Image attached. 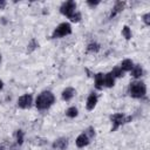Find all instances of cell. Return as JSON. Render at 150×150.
Listing matches in <instances>:
<instances>
[{
  "mask_svg": "<svg viewBox=\"0 0 150 150\" xmlns=\"http://www.w3.org/2000/svg\"><path fill=\"white\" fill-rule=\"evenodd\" d=\"M125 5H127L125 1H116L115 5H114V7H112V9H111V12H110L109 19H112V18H115L116 15H118V14L124 9Z\"/></svg>",
  "mask_w": 150,
  "mask_h": 150,
  "instance_id": "9",
  "label": "cell"
},
{
  "mask_svg": "<svg viewBox=\"0 0 150 150\" xmlns=\"http://www.w3.org/2000/svg\"><path fill=\"white\" fill-rule=\"evenodd\" d=\"M18 108L20 109H29L33 105V95L32 94H23L18 98Z\"/></svg>",
  "mask_w": 150,
  "mask_h": 150,
  "instance_id": "6",
  "label": "cell"
},
{
  "mask_svg": "<svg viewBox=\"0 0 150 150\" xmlns=\"http://www.w3.org/2000/svg\"><path fill=\"white\" fill-rule=\"evenodd\" d=\"M84 132L87 134V136H88L90 139H93V138L95 137V129H94V127H88V128L84 130Z\"/></svg>",
  "mask_w": 150,
  "mask_h": 150,
  "instance_id": "23",
  "label": "cell"
},
{
  "mask_svg": "<svg viewBox=\"0 0 150 150\" xmlns=\"http://www.w3.org/2000/svg\"><path fill=\"white\" fill-rule=\"evenodd\" d=\"M130 75L135 79V80H138L141 79L143 75H144V69L141 64H134L132 69L130 70Z\"/></svg>",
  "mask_w": 150,
  "mask_h": 150,
  "instance_id": "13",
  "label": "cell"
},
{
  "mask_svg": "<svg viewBox=\"0 0 150 150\" xmlns=\"http://www.w3.org/2000/svg\"><path fill=\"white\" fill-rule=\"evenodd\" d=\"M97 101H98V96H97V94L96 93H90L89 95H88V97H87V101H86V108H87V110H94V108L96 107V104H97Z\"/></svg>",
  "mask_w": 150,
  "mask_h": 150,
  "instance_id": "8",
  "label": "cell"
},
{
  "mask_svg": "<svg viewBox=\"0 0 150 150\" xmlns=\"http://www.w3.org/2000/svg\"><path fill=\"white\" fill-rule=\"evenodd\" d=\"M76 12V2L73 0H68L62 2V5L60 6V13L62 15H64L66 18H70L74 13Z\"/></svg>",
  "mask_w": 150,
  "mask_h": 150,
  "instance_id": "5",
  "label": "cell"
},
{
  "mask_svg": "<svg viewBox=\"0 0 150 150\" xmlns=\"http://www.w3.org/2000/svg\"><path fill=\"white\" fill-rule=\"evenodd\" d=\"M90 142H91V139L87 136V134H86L84 131L81 132V134L76 137V139H75V144H76L77 148H84V146L89 145Z\"/></svg>",
  "mask_w": 150,
  "mask_h": 150,
  "instance_id": "7",
  "label": "cell"
},
{
  "mask_svg": "<svg viewBox=\"0 0 150 150\" xmlns=\"http://www.w3.org/2000/svg\"><path fill=\"white\" fill-rule=\"evenodd\" d=\"M128 94L132 98H142L146 95V84L141 80H135L129 83Z\"/></svg>",
  "mask_w": 150,
  "mask_h": 150,
  "instance_id": "2",
  "label": "cell"
},
{
  "mask_svg": "<svg viewBox=\"0 0 150 150\" xmlns=\"http://www.w3.org/2000/svg\"><path fill=\"white\" fill-rule=\"evenodd\" d=\"M75 94H76V90H75L73 87H67V88H64V89L62 90L61 97H62L63 101L68 102V101H70V100L75 96Z\"/></svg>",
  "mask_w": 150,
  "mask_h": 150,
  "instance_id": "12",
  "label": "cell"
},
{
  "mask_svg": "<svg viewBox=\"0 0 150 150\" xmlns=\"http://www.w3.org/2000/svg\"><path fill=\"white\" fill-rule=\"evenodd\" d=\"M101 49V46L97 43V42H90L88 46H87V53H97L98 50Z\"/></svg>",
  "mask_w": 150,
  "mask_h": 150,
  "instance_id": "16",
  "label": "cell"
},
{
  "mask_svg": "<svg viewBox=\"0 0 150 150\" xmlns=\"http://www.w3.org/2000/svg\"><path fill=\"white\" fill-rule=\"evenodd\" d=\"M111 74L114 75L115 79H120V77H123V76H124V71H123L120 67H115V68L111 70Z\"/></svg>",
  "mask_w": 150,
  "mask_h": 150,
  "instance_id": "21",
  "label": "cell"
},
{
  "mask_svg": "<svg viewBox=\"0 0 150 150\" xmlns=\"http://www.w3.org/2000/svg\"><path fill=\"white\" fill-rule=\"evenodd\" d=\"M68 144H69V142H68L67 137H60V138H57V139H55L53 142L52 146L54 149H57V150H66Z\"/></svg>",
  "mask_w": 150,
  "mask_h": 150,
  "instance_id": "10",
  "label": "cell"
},
{
  "mask_svg": "<svg viewBox=\"0 0 150 150\" xmlns=\"http://www.w3.org/2000/svg\"><path fill=\"white\" fill-rule=\"evenodd\" d=\"M55 103V95L50 90H43L35 98V107L38 110H47Z\"/></svg>",
  "mask_w": 150,
  "mask_h": 150,
  "instance_id": "1",
  "label": "cell"
},
{
  "mask_svg": "<svg viewBox=\"0 0 150 150\" xmlns=\"http://www.w3.org/2000/svg\"><path fill=\"white\" fill-rule=\"evenodd\" d=\"M6 144H7V142L0 143V150H6Z\"/></svg>",
  "mask_w": 150,
  "mask_h": 150,
  "instance_id": "27",
  "label": "cell"
},
{
  "mask_svg": "<svg viewBox=\"0 0 150 150\" xmlns=\"http://www.w3.org/2000/svg\"><path fill=\"white\" fill-rule=\"evenodd\" d=\"M1 59H2V57H1V54H0V62H1Z\"/></svg>",
  "mask_w": 150,
  "mask_h": 150,
  "instance_id": "29",
  "label": "cell"
},
{
  "mask_svg": "<svg viewBox=\"0 0 150 150\" xmlns=\"http://www.w3.org/2000/svg\"><path fill=\"white\" fill-rule=\"evenodd\" d=\"M81 19H82V15H81V13H80L79 11H76V12L69 18V20H70L71 22H75V23H76V22H80Z\"/></svg>",
  "mask_w": 150,
  "mask_h": 150,
  "instance_id": "22",
  "label": "cell"
},
{
  "mask_svg": "<svg viewBox=\"0 0 150 150\" xmlns=\"http://www.w3.org/2000/svg\"><path fill=\"white\" fill-rule=\"evenodd\" d=\"M98 4H100V1H98V0H96V1H91V0H88V1H87V5H88L89 7H91V8L96 7Z\"/></svg>",
  "mask_w": 150,
  "mask_h": 150,
  "instance_id": "25",
  "label": "cell"
},
{
  "mask_svg": "<svg viewBox=\"0 0 150 150\" xmlns=\"http://www.w3.org/2000/svg\"><path fill=\"white\" fill-rule=\"evenodd\" d=\"M23 137H25L23 130L18 129V130L15 131V141H16V144H18V145H22V143H23Z\"/></svg>",
  "mask_w": 150,
  "mask_h": 150,
  "instance_id": "19",
  "label": "cell"
},
{
  "mask_svg": "<svg viewBox=\"0 0 150 150\" xmlns=\"http://www.w3.org/2000/svg\"><path fill=\"white\" fill-rule=\"evenodd\" d=\"M71 32H73V29H71V25L69 22H61L54 28V30L52 33V39H61V38L68 36L71 34Z\"/></svg>",
  "mask_w": 150,
  "mask_h": 150,
  "instance_id": "4",
  "label": "cell"
},
{
  "mask_svg": "<svg viewBox=\"0 0 150 150\" xmlns=\"http://www.w3.org/2000/svg\"><path fill=\"white\" fill-rule=\"evenodd\" d=\"M4 89V82H2V80H0V91Z\"/></svg>",
  "mask_w": 150,
  "mask_h": 150,
  "instance_id": "28",
  "label": "cell"
},
{
  "mask_svg": "<svg viewBox=\"0 0 150 150\" xmlns=\"http://www.w3.org/2000/svg\"><path fill=\"white\" fill-rule=\"evenodd\" d=\"M94 84L96 90H102L104 87V74L103 73H97L94 75Z\"/></svg>",
  "mask_w": 150,
  "mask_h": 150,
  "instance_id": "11",
  "label": "cell"
},
{
  "mask_svg": "<svg viewBox=\"0 0 150 150\" xmlns=\"http://www.w3.org/2000/svg\"><path fill=\"white\" fill-rule=\"evenodd\" d=\"M115 81H116V79L114 77V75L111 74V71L104 74V87L112 88L115 86Z\"/></svg>",
  "mask_w": 150,
  "mask_h": 150,
  "instance_id": "15",
  "label": "cell"
},
{
  "mask_svg": "<svg viewBox=\"0 0 150 150\" xmlns=\"http://www.w3.org/2000/svg\"><path fill=\"white\" fill-rule=\"evenodd\" d=\"M38 47H39V42L33 38V39L28 42V45H27V52H28V53H32V52H34Z\"/></svg>",
  "mask_w": 150,
  "mask_h": 150,
  "instance_id": "20",
  "label": "cell"
},
{
  "mask_svg": "<svg viewBox=\"0 0 150 150\" xmlns=\"http://www.w3.org/2000/svg\"><path fill=\"white\" fill-rule=\"evenodd\" d=\"M122 36L125 39V40H130L131 38H132V33H131V28L129 27V26H123V28H122Z\"/></svg>",
  "mask_w": 150,
  "mask_h": 150,
  "instance_id": "18",
  "label": "cell"
},
{
  "mask_svg": "<svg viewBox=\"0 0 150 150\" xmlns=\"http://www.w3.org/2000/svg\"><path fill=\"white\" fill-rule=\"evenodd\" d=\"M124 73H127V71H130L131 69H132V67H134V62H132V60L131 59H124L122 62H121V64L118 66Z\"/></svg>",
  "mask_w": 150,
  "mask_h": 150,
  "instance_id": "14",
  "label": "cell"
},
{
  "mask_svg": "<svg viewBox=\"0 0 150 150\" xmlns=\"http://www.w3.org/2000/svg\"><path fill=\"white\" fill-rule=\"evenodd\" d=\"M79 115V110L76 107H69L67 110H66V116L69 117V118H75L76 116Z\"/></svg>",
  "mask_w": 150,
  "mask_h": 150,
  "instance_id": "17",
  "label": "cell"
},
{
  "mask_svg": "<svg viewBox=\"0 0 150 150\" xmlns=\"http://www.w3.org/2000/svg\"><path fill=\"white\" fill-rule=\"evenodd\" d=\"M131 120H132L131 116H127V115L123 114V112H116V114H112V115L110 116V122H111L110 131H111V132L116 131L118 128H121V127L124 125L125 123L131 122Z\"/></svg>",
  "mask_w": 150,
  "mask_h": 150,
  "instance_id": "3",
  "label": "cell"
},
{
  "mask_svg": "<svg viewBox=\"0 0 150 150\" xmlns=\"http://www.w3.org/2000/svg\"><path fill=\"white\" fill-rule=\"evenodd\" d=\"M6 5H7V2L5 0H0V9H4L6 7Z\"/></svg>",
  "mask_w": 150,
  "mask_h": 150,
  "instance_id": "26",
  "label": "cell"
},
{
  "mask_svg": "<svg viewBox=\"0 0 150 150\" xmlns=\"http://www.w3.org/2000/svg\"><path fill=\"white\" fill-rule=\"evenodd\" d=\"M142 20H143V22H144L145 26H150V13H145L142 16Z\"/></svg>",
  "mask_w": 150,
  "mask_h": 150,
  "instance_id": "24",
  "label": "cell"
}]
</instances>
